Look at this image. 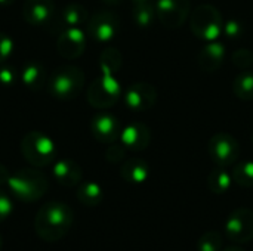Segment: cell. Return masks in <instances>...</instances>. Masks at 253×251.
Returning <instances> with one entry per match:
<instances>
[{
	"mask_svg": "<svg viewBox=\"0 0 253 251\" xmlns=\"http://www.w3.org/2000/svg\"><path fill=\"white\" fill-rule=\"evenodd\" d=\"M122 67V53L108 47L101 53L99 68L101 75L89 86L87 101L95 108H110L122 96V86L116 77V72Z\"/></svg>",
	"mask_w": 253,
	"mask_h": 251,
	"instance_id": "6da1fadb",
	"label": "cell"
},
{
	"mask_svg": "<svg viewBox=\"0 0 253 251\" xmlns=\"http://www.w3.org/2000/svg\"><path fill=\"white\" fill-rule=\"evenodd\" d=\"M74 215L70 206L61 201L43 204L34 217V231L39 238L47 243L62 240L73 226Z\"/></svg>",
	"mask_w": 253,
	"mask_h": 251,
	"instance_id": "7a4b0ae2",
	"label": "cell"
},
{
	"mask_svg": "<svg viewBox=\"0 0 253 251\" xmlns=\"http://www.w3.org/2000/svg\"><path fill=\"white\" fill-rule=\"evenodd\" d=\"M6 185L10 189V194L24 203L40 200L49 188L46 176L37 169H21L15 173H10Z\"/></svg>",
	"mask_w": 253,
	"mask_h": 251,
	"instance_id": "3957f363",
	"label": "cell"
},
{
	"mask_svg": "<svg viewBox=\"0 0 253 251\" xmlns=\"http://www.w3.org/2000/svg\"><path fill=\"white\" fill-rule=\"evenodd\" d=\"M84 84V74L76 65H61L47 78L49 93L61 101L74 99L80 95Z\"/></svg>",
	"mask_w": 253,
	"mask_h": 251,
	"instance_id": "277c9868",
	"label": "cell"
},
{
	"mask_svg": "<svg viewBox=\"0 0 253 251\" xmlns=\"http://www.w3.org/2000/svg\"><path fill=\"white\" fill-rule=\"evenodd\" d=\"M21 152L33 167H44L55 161L58 148L50 136L40 130H33L22 138Z\"/></svg>",
	"mask_w": 253,
	"mask_h": 251,
	"instance_id": "5b68a950",
	"label": "cell"
},
{
	"mask_svg": "<svg viewBox=\"0 0 253 251\" xmlns=\"http://www.w3.org/2000/svg\"><path fill=\"white\" fill-rule=\"evenodd\" d=\"M224 19L221 12L212 4H200L190 15L191 33L205 41H215L222 34Z\"/></svg>",
	"mask_w": 253,
	"mask_h": 251,
	"instance_id": "8992f818",
	"label": "cell"
},
{
	"mask_svg": "<svg viewBox=\"0 0 253 251\" xmlns=\"http://www.w3.org/2000/svg\"><path fill=\"white\" fill-rule=\"evenodd\" d=\"M208 152L211 160L219 167L233 166L240 155V145L237 139L225 132L213 135L208 142Z\"/></svg>",
	"mask_w": 253,
	"mask_h": 251,
	"instance_id": "52a82bcc",
	"label": "cell"
},
{
	"mask_svg": "<svg viewBox=\"0 0 253 251\" xmlns=\"http://www.w3.org/2000/svg\"><path fill=\"white\" fill-rule=\"evenodd\" d=\"M225 234L236 244H245L253 240V212L240 207L231 212L225 222Z\"/></svg>",
	"mask_w": 253,
	"mask_h": 251,
	"instance_id": "ba28073f",
	"label": "cell"
},
{
	"mask_svg": "<svg viewBox=\"0 0 253 251\" xmlns=\"http://www.w3.org/2000/svg\"><path fill=\"white\" fill-rule=\"evenodd\" d=\"M120 30V19L113 12H98L87 21V34L95 41L107 43L113 40Z\"/></svg>",
	"mask_w": 253,
	"mask_h": 251,
	"instance_id": "9c48e42d",
	"label": "cell"
},
{
	"mask_svg": "<svg viewBox=\"0 0 253 251\" xmlns=\"http://www.w3.org/2000/svg\"><path fill=\"white\" fill-rule=\"evenodd\" d=\"M156 12H157V19L166 28H178L190 16V1L188 0H157Z\"/></svg>",
	"mask_w": 253,
	"mask_h": 251,
	"instance_id": "30bf717a",
	"label": "cell"
},
{
	"mask_svg": "<svg viewBox=\"0 0 253 251\" xmlns=\"http://www.w3.org/2000/svg\"><path fill=\"white\" fill-rule=\"evenodd\" d=\"M123 99L129 109L142 112V111H148L154 107V104L157 101V92H156L154 86H151L150 83L138 81V83L130 84L125 90Z\"/></svg>",
	"mask_w": 253,
	"mask_h": 251,
	"instance_id": "8fae6325",
	"label": "cell"
},
{
	"mask_svg": "<svg viewBox=\"0 0 253 251\" xmlns=\"http://www.w3.org/2000/svg\"><path fill=\"white\" fill-rule=\"evenodd\" d=\"M86 49V34L80 27H71L61 30L56 41L58 53L65 59L79 58Z\"/></svg>",
	"mask_w": 253,
	"mask_h": 251,
	"instance_id": "7c38bea8",
	"label": "cell"
},
{
	"mask_svg": "<svg viewBox=\"0 0 253 251\" xmlns=\"http://www.w3.org/2000/svg\"><path fill=\"white\" fill-rule=\"evenodd\" d=\"M90 132L98 142L110 145L119 139L122 127H120V121L117 117L108 112H101L92 118Z\"/></svg>",
	"mask_w": 253,
	"mask_h": 251,
	"instance_id": "4fadbf2b",
	"label": "cell"
},
{
	"mask_svg": "<svg viewBox=\"0 0 253 251\" xmlns=\"http://www.w3.org/2000/svg\"><path fill=\"white\" fill-rule=\"evenodd\" d=\"M22 18L33 27H46L55 18L53 0H25Z\"/></svg>",
	"mask_w": 253,
	"mask_h": 251,
	"instance_id": "5bb4252c",
	"label": "cell"
},
{
	"mask_svg": "<svg viewBox=\"0 0 253 251\" xmlns=\"http://www.w3.org/2000/svg\"><path fill=\"white\" fill-rule=\"evenodd\" d=\"M120 143L130 151H144L151 143V130L142 123H130L120 132Z\"/></svg>",
	"mask_w": 253,
	"mask_h": 251,
	"instance_id": "9a60e30c",
	"label": "cell"
},
{
	"mask_svg": "<svg viewBox=\"0 0 253 251\" xmlns=\"http://www.w3.org/2000/svg\"><path fill=\"white\" fill-rule=\"evenodd\" d=\"M225 46L219 43L218 40L215 41H208L206 46L202 47L197 56V65L203 72H215L218 68L225 61Z\"/></svg>",
	"mask_w": 253,
	"mask_h": 251,
	"instance_id": "2e32d148",
	"label": "cell"
},
{
	"mask_svg": "<svg viewBox=\"0 0 253 251\" xmlns=\"http://www.w3.org/2000/svg\"><path fill=\"white\" fill-rule=\"evenodd\" d=\"M52 175L58 183H61L65 188H70V186H76L80 183L83 172H82V167L74 160L61 158L55 161L52 167Z\"/></svg>",
	"mask_w": 253,
	"mask_h": 251,
	"instance_id": "e0dca14e",
	"label": "cell"
},
{
	"mask_svg": "<svg viewBox=\"0 0 253 251\" xmlns=\"http://www.w3.org/2000/svg\"><path fill=\"white\" fill-rule=\"evenodd\" d=\"M19 80L30 90L43 89L47 84V74H46L44 65L39 61L25 62L19 72Z\"/></svg>",
	"mask_w": 253,
	"mask_h": 251,
	"instance_id": "ac0fdd59",
	"label": "cell"
},
{
	"mask_svg": "<svg viewBox=\"0 0 253 251\" xmlns=\"http://www.w3.org/2000/svg\"><path fill=\"white\" fill-rule=\"evenodd\" d=\"M120 176L125 182L132 185L144 183L150 176V166L142 158L126 160L120 167Z\"/></svg>",
	"mask_w": 253,
	"mask_h": 251,
	"instance_id": "d6986e66",
	"label": "cell"
},
{
	"mask_svg": "<svg viewBox=\"0 0 253 251\" xmlns=\"http://www.w3.org/2000/svg\"><path fill=\"white\" fill-rule=\"evenodd\" d=\"M87 21H89L87 9L82 4L71 3V4H67L58 15L56 27H59V30H65V28H71V27H80V25L86 24Z\"/></svg>",
	"mask_w": 253,
	"mask_h": 251,
	"instance_id": "ffe728a7",
	"label": "cell"
},
{
	"mask_svg": "<svg viewBox=\"0 0 253 251\" xmlns=\"http://www.w3.org/2000/svg\"><path fill=\"white\" fill-rule=\"evenodd\" d=\"M132 16H133L135 24L139 28H151L154 22L157 21L156 1L153 0L135 1L133 9H132Z\"/></svg>",
	"mask_w": 253,
	"mask_h": 251,
	"instance_id": "44dd1931",
	"label": "cell"
},
{
	"mask_svg": "<svg viewBox=\"0 0 253 251\" xmlns=\"http://www.w3.org/2000/svg\"><path fill=\"white\" fill-rule=\"evenodd\" d=\"M206 183H208V188L212 194L222 195V194L230 191V188L233 185V175L227 170V167L218 166L209 173Z\"/></svg>",
	"mask_w": 253,
	"mask_h": 251,
	"instance_id": "7402d4cb",
	"label": "cell"
},
{
	"mask_svg": "<svg viewBox=\"0 0 253 251\" xmlns=\"http://www.w3.org/2000/svg\"><path fill=\"white\" fill-rule=\"evenodd\" d=\"M77 200L86 207H96L104 200V189L96 182H83L77 188Z\"/></svg>",
	"mask_w": 253,
	"mask_h": 251,
	"instance_id": "603a6c76",
	"label": "cell"
},
{
	"mask_svg": "<svg viewBox=\"0 0 253 251\" xmlns=\"http://www.w3.org/2000/svg\"><path fill=\"white\" fill-rule=\"evenodd\" d=\"M233 92L242 101L253 99V71L245 70L233 81Z\"/></svg>",
	"mask_w": 253,
	"mask_h": 251,
	"instance_id": "cb8c5ba5",
	"label": "cell"
},
{
	"mask_svg": "<svg viewBox=\"0 0 253 251\" xmlns=\"http://www.w3.org/2000/svg\"><path fill=\"white\" fill-rule=\"evenodd\" d=\"M233 180L243 186V188H253V161L246 160L234 166L233 169Z\"/></svg>",
	"mask_w": 253,
	"mask_h": 251,
	"instance_id": "d4e9b609",
	"label": "cell"
},
{
	"mask_svg": "<svg viewBox=\"0 0 253 251\" xmlns=\"http://www.w3.org/2000/svg\"><path fill=\"white\" fill-rule=\"evenodd\" d=\"M222 249V237L216 231L205 232L197 241L199 251H221Z\"/></svg>",
	"mask_w": 253,
	"mask_h": 251,
	"instance_id": "484cf974",
	"label": "cell"
},
{
	"mask_svg": "<svg viewBox=\"0 0 253 251\" xmlns=\"http://www.w3.org/2000/svg\"><path fill=\"white\" fill-rule=\"evenodd\" d=\"M245 33V25L240 19L237 18H231L228 21H224V27H222V34L228 38V40H239Z\"/></svg>",
	"mask_w": 253,
	"mask_h": 251,
	"instance_id": "4316f807",
	"label": "cell"
},
{
	"mask_svg": "<svg viewBox=\"0 0 253 251\" xmlns=\"http://www.w3.org/2000/svg\"><path fill=\"white\" fill-rule=\"evenodd\" d=\"M231 59H233V64L237 67V68H245V70H248L249 67H252L253 65V52L252 50H249V49H239V50H236L234 53H233V56H231Z\"/></svg>",
	"mask_w": 253,
	"mask_h": 251,
	"instance_id": "83f0119b",
	"label": "cell"
},
{
	"mask_svg": "<svg viewBox=\"0 0 253 251\" xmlns=\"http://www.w3.org/2000/svg\"><path fill=\"white\" fill-rule=\"evenodd\" d=\"M18 77H19V74L13 65H7V64L0 65V84L1 86H4V87L13 86L16 83Z\"/></svg>",
	"mask_w": 253,
	"mask_h": 251,
	"instance_id": "f1b7e54d",
	"label": "cell"
},
{
	"mask_svg": "<svg viewBox=\"0 0 253 251\" xmlns=\"http://www.w3.org/2000/svg\"><path fill=\"white\" fill-rule=\"evenodd\" d=\"M13 40L6 33H0V65L6 64L13 53Z\"/></svg>",
	"mask_w": 253,
	"mask_h": 251,
	"instance_id": "f546056e",
	"label": "cell"
},
{
	"mask_svg": "<svg viewBox=\"0 0 253 251\" xmlns=\"http://www.w3.org/2000/svg\"><path fill=\"white\" fill-rule=\"evenodd\" d=\"M125 154H126V148L122 143L114 142V143H110V146L107 149V154H105V158L110 163H120L125 158Z\"/></svg>",
	"mask_w": 253,
	"mask_h": 251,
	"instance_id": "4dcf8cb0",
	"label": "cell"
},
{
	"mask_svg": "<svg viewBox=\"0 0 253 251\" xmlns=\"http://www.w3.org/2000/svg\"><path fill=\"white\" fill-rule=\"evenodd\" d=\"M12 210H13V204L10 197L0 189V223L7 220V217L12 215Z\"/></svg>",
	"mask_w": 253,
	"mask_h": 251,
	"instance_id": "1f68e13d",
	"label": "cell"
},
{
	"mask_svg": "<svg viewBox=\"0 0 253 251\" xmlns=\"http://www.w3.org/2000/svg\"><path fill=\"white\" fill-rule=\"evenodd\" d=\"M9 178H10L9 170L3 164H0V185H6L7 180H9Z\"/></svg>",
	"mask_w": 253,
	"mask_h": 251,
	"instance_id": "d6a6232c",
	"label": "cell"
},
{
	"mask_svg": "<svg viewBox=\"0 0 253 251\" xmlns=\"http://www.w3.org/2000/svg\"><path fill=\"white\" fill-rule=\"evenodd\" d=\"M222 251H246L243 247H240V246H237V244H233V246H228V247H225Z\"/></svg>",
	"mask_w": 253,
	"mask_h": 251,
	"instance_id": "836d02e7",
	"label": "cell"
},
{
	"mask_svg": "<svg viewBox=\"0 0 253 251\" xmlns=\"http://www.w3.org/2000/svg\"><path fill=\"white\" fill-rule=\"evenodd\" d=\"M15 0H0V6H9V4H12Z\"/></svg>",
	"mask_w": 253,
	"mask_h": 251,
	"instance_id": "e575fe53",
	"label": "cell"
},
{
	"mask_svg": "<svg viewBox=\"0 0 253 251\" xmlns=\"http://www.w3.org/2000/svg\"><path fill=\"white\" fill-rule=\"evenodd\" d=\"M104 3H107V4H119L122 0H102Z\"/></svg>",
	"mask_w": 253,
	"mask_h": 251,
	"instance_id": "d590c367",
	"label": "cell"
},
{
	"mask_svg": "<svg viewBox=\"0 0 253 251\" xmlns=\"http://www.w3.org/2000/svg\"><path fill=\"white\" fill-rule=\"evenodd\" d=\"M1 246H3V240H1V235H0V250H1Z\"/></svg>",
	"mask_w": 253,
	"mask_h": 251,
	"instance_id": "8d00e7d4",
	"label": "cell"
},
{
	"mask_svg": "<svg viewBox=\"0 0 253 251\" xmlns=\"http://www.w3.org/2000/svg\"><path fill=\"white\" fill-rule=\"evenodd\" d=\"M132 1H133V3H135V1H142V0H132Z\"/></svg>",
	"mask_w": 253,
	"mask_h": 251,
	"instance_id": "74e56055",
	"label": "cell"
},
{
	"mask_svg": "<svg viewBox=\"0 0 253 251\" xmlns=\"http://www.w3.org/2000/svg\"><path fill=\"white\" fill-rule=\"evenodd\" d=\"M252 142H253V136H252Z\"/></svg>",
	"mask_w": 253,
	"mask_h": 251,
	"instance_id": "f35d334b",
	"label": "cell"
}]
</instances>
